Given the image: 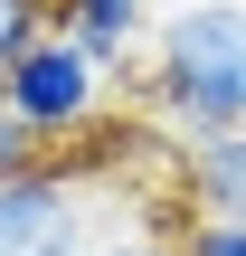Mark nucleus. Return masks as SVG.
Segmentation results:
<instances>
[{
  "label": "nucleus",
  "mask_w": 246,
  "mask_h": 256,
  "mask_svg": "<svg viewBox=\"0 0 246 256\" xmlns=\"http://www.w3.org/2000/svg\"><path fill=\"white\" fill-rule=\"evenodd\" d=\"M142 104L161 124L199 133H246V0H190L152 28L142 48Z\"/></svg>",
  "instance_id": "1"
},
{
  "label": "nucleus",
  "mask_w": 246,
  "mask_h": 256,
  "mask_svg": "<svg viewBox=\"0 0 246 256\" xmlns=\"http://www.w3.org/2000/svg\"><path fill=\"white\" fill-rule=\"evenodd\" d=\"M0 104H9V124L38 142V162H47V152H66V142H85V133H95V114H104V66H95L76 38H57V28H47V38L9 66Z\"/></svg>",
  "instance_id": "2"
},
{
  "label": "nucleus",
  "mask_w": 246,
  "mask_h": 256,
  "mask_svg": "<svg viewBox=\"0 0 246 256\" xmlns=\"http://www.w3.org/2000/svg\"><path fill=\"white\" fill-rule=\"evenodd\" d=\"M95 228H85V190L66 162H38L0 190V256H85Z\"/></svg>",
  "instance_id": "3"
},
{
  "label": "nucleus",
  "mask_w": 246,
  "mask_h": 256,
  "mask_svg": "<svg viewBox=\"0 0 246 256\" xmlns=\"http://www.w3.org/2000/svg\"><path fill=\"white\" fill-rule=\"evenodd\" d=\"M57 38H76L104 76H123L152 38V0H57Z\"/></svg>",
  "instance_id": "4"
},
{
  "label": "nucleus",
  "mask_w": 246,
  "mask_h": 256,
  "mask_svg": "<svg viewBox=\"0 0 246 256\" xmlns=\"http://www.w3.org/2000/svg\"><path fill=\"white\" fill-rule=\"evenodd\" d=\"M180 200H190V218H237L246 228V133H199L180 152Z\"/></svg>",
  "instance_id": "5"
},
{
  "label": "nucleus",
  "mask_w": 246,
  "mask_h": 256,
  "mask_svg": "<svg viewBox=\"0 0 246 256\" xmlns=\"http://www.w3.org/2000/svg\"><path fill=\"white\" fill-rule=\"evenodd\" d=\"M47 28H57V10H47V0H0V86H9V66H19Z\"/></svg>",
  "instance_id": "6"
},
{
  "label": "nucleus",
  "mask_w": 246,
  "mask_h": 256,
  "mask_svg": "<svg viewBox=\"0 0 246 256\" xmlns=\"http://www.w3.org/2000/svg\"><path fill=\"white\" fill-rule=\"evenodd\" d=\"M180 256H246V228L237 218H190L180 228Z\"/></svg>",
  "instance_id": "7"
},
{
  "label": "nucleus",
  "mask_w": 246,
  "mask_h": 256,
  "mask_svg": "<svg viewBox=\"0 0 246 256\" xmlns=\"http://www.w3.org/2000/svg\"><path fill=\"white\" fill-rule=\"evenodd\" d=\"M85 256H180V238H152V228H114V238H95Z\"/></svg>",
  "instance_id": "8"
},
{
  "label": "nucleus",
  "mask_w": 246,
  "mask_h": 256,
  "mask_svg": "<svg viewBox=\"0 0 246 256\" xmlns=\"http://www.w3.org/2000/svg\"><path fill=\"white\" fill-rule=\"evenodd\" d=\"M19 171H38V142H28V133L9 124V104H0V190H9Z\"/></svg>",
  "instance_id": "9"
}]
</instances>
